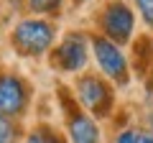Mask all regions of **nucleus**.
<instances>
[{
    "mask_svg": "<svg viewBox=\"0 0 153 143\" xmlns=\"http://www.w3.org/2000/svg\"><path fill=\"white\" fill-rule=\"evenodd\" d=\"M56 39L54 23L44 21V18H26L13 28V49L21 56H41L51 49Z\"/></svg>",
    "mask_w": 153,
    "mask_h": 143,
    "instance_id": "nucleus-1",
    "label": "nucleus"
},
{
    "mask_svg": "<svg viewBox=\"0 0 153 143\" xmlns=\"http://www.w3.org/2000/svg\"><path fill=\"white\" fill-rule=\"evenodd\" d=\"M76 97H79L82 107L94 118H107L115 105L112 87L97 74H82L76 79Z\"/></svg>",
    "mask_w": 153,
    "mask_h": 143,
    "instance_id": "nucleus-2",
    "label": "nucleus"
},
{
    "mask_svg": "<svg viewBox=\"0 0 153 143\" xmlns=\"http://www.w3.org/2000/svg\"><path fill=\"white\" fill-rule=\"evenodd\" d=\"M89 44H92L94 59H97V64H100L105 77L117 82V84H128L130 74H128V61H125V54L120 51V46L112 44L105 36H92Z\"/></svg>",
    "mask_w": 153,
    "mask_h": 143,
    "instance_id": "nucleus-3",
    "label": "nucleus"
},
{
    "mask_svg": "<svg viewBox=\"0 0 153 143\" xmlns=\"http://www.w3.org/2000/svg\"><path fill=\"white\" fill-rule=\"evenodd\" d=\"M133 26H135V16L133 10L120 3V0H112L107 3L100 16V28H102V36L110 39L112 44H128L133 36Z\"/></svg>",
    "mask_w": 153,
    "mask_h": 143,
    "instance_id": "nucleus-4",
    "label": "nucleus"
},
{
    "mask_svg": "<svg viewBox=\"0 0 153 143\" xmlns=\"http://www.w3.org/2000/svg\"><path fill=\"white\" fill-rule=\"evenodd\" d=\"M31 102V87L18 74H0V115L21 118Z\"/></svg>",
    "mask_w": 153,
    "mask_h": 143,
    "instance_id": "nucleus-5",
    "label": "nucleus"
},
{
    "mask_svg": "<svg viewBox=\"0 0 153 143\" xmlns=\"http://www.w3.org/2000/svg\"><path fill=\"white\" fill-rule=\"evenodd\" d=\"M84 64H87V36L69 33L54 51V66L61 72H79L84 69Z\"/></svg>",
    "mask_w": 153,
    "mask_h": 143,
    "instance_id": "nucleus-6",
    "label": "nucleus"
},
{
    "mask_svg": "<svg viewBox=\"0 0 153 143\" xmlns=\"http://www.w3.org/2000/svg\"><path fill=\"white\" fill-rule=\"evenodd\" d=\"M66 133H69L71 143H102L94 118L84 110H76V107L66 112Z\"/></svg>",
    "mask_w": 153,
    "mask_h": 143,
    "instance_id": "nucleus-7",
    "label": "nucleus"
},
{
    "mask_svg": "<svg viewBox=\"0 0 153 143\" xmlns=\"http://www.w3.org/2000/svg\"><path fill=\"white\" fill-rule=\"evenodd\" d=\"M26 143H66L64 136H61L59 130H54L51 125H38L33 128L31 133H28Z\"/></svg>",
    "mask_w": 153,
    "mask_h": 143,
    "instance_id": "nucleus-8",
    "label": "nucleus"
},
{
    "mask_svg": "<svg viewBox=\"0 0 153 143\" xmlns=\"http://www.w3.org/2000/svg\"><path fill=\"white\" fill-rule=\"evenodd\" d=\"M16 136H18L16 123H13L10 118L0 115V143H13V141H16Z\"/></svg>",
    "mask_w": 153,
    "mask_h": 143,
    "instance_id": "nucleus-9",
    "label": "nucleus"
},
{
    "mask_svg": "<svg viewBox=\"0 0 153 143\" xmlns=\"http://www.w3.org/2000/svg\"><path fill=\"white\" fill-rule=\"evenodd\" d=\"M61 0H28V8L33 13H56Z\"/></svg>",
    "mask_w": 153,
    "mask_h": 143,
    "instance_id": "nucleus-10",
    "label": "nucleus"
},
{
    "mask_svg": "<svg viewBox=\"0 0 153 143\" xmlns=\"http://www.w3.org/2000/svg\"><path fill=\"white\" fill-rule=\"evenodd\" d=\"M135 5H138V10H140L143 21L153 28V0H135Z\"/></svg>",
    "mask_w": 153,
    "mask_h": 143,
    "instance_id": "nucleus-11",
    "label": "nucleus"
},
{
    "mask_svg": "<svg viewBox=\"0 0 153 143\" xmlns=\"http://www.w3.org/2000/svg\"><path fill=\"white\" fill-rule=\"evenodd\" d=\"M115 143H138V130H123V133H117Z\"/></svg>",
    "mask_w": 153,
    "mask_h": 143,
    "instance_id": "nucleus-12",
    "label": "nucleus"
},
{
    "mask_svg": "<svg viewBox=\"0 0 153 143\" xmlns=\"http://www.w3.org/2000/svg\"><path fill=\"white\" fill-rule=\"evenodd\" d=\"M138 143H153V133H140L138 130Z\"/></svg>",
    "mask_w": 153,
    "mask_h": 143,
    "instance_id": "nucleus-13",
    "label": "nucleus"
},
{
    "mask_svg": "<svg viewBox=\"0 0 153 143\" xmlns=\"http://www.w3.org/2000/svg\"><path fill=\"white\" fill-rule=\"evenodd\" d=\"M76 3H82V0H76Z\"/></svg>",
    "mask_w": 153,
    "mask_h": 143,
    "instance_id": "nucleus-14",
    "label": "nucleus"
}]
</instances>
